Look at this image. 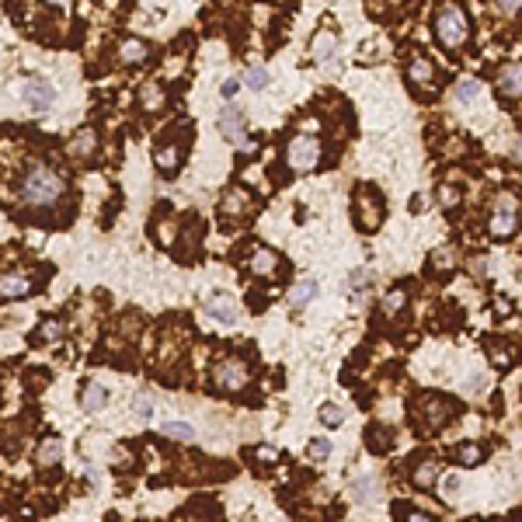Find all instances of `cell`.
<instances>
[{
  "mask_svg": "<svg viewBox=\"0 0 522 522\" xmlns=\"http://www.w3.org/2000/svg\"><path fill=\"white\" fill-rule=\"evenodd\" d=\"M46 4H67V0H46Z\"/></svg>",
  "mask_w": 522,
  "mask_h": 522,
  "instance_id": "obj_41",
  "label": "cell"
},
{
  "mask_svg": "<svg viewBox=\"0 0 522 522\" xmlns=\"http://www.w3.org/2000/svg\"><path fill=\"white\" fill-rule=\"evenodd\" d=\"M279 269V258L269 251V247H258L254 254H251V272L254 276H272Z\"/></svg>",
  "mask_w": 522,
  "mask_h": 522,
  "instance_id": "obj_16",
  "label": "cell"
},
{
  "mask_svg": "<svg viewBox=\"0 0 522 522\" xmlns=\"http://www.w3.org/2000/svg\"><path fill=\"white\" fill-rule=\"evenodd\" d=\"M219 133L223 140H230L233 146H247V126H244V112L237 105H226L219 112Z\"/></svg>",
  "mask_w": 522,
  "mask_h": 522,
  "instance_id": "obj_8",
  "label": "cell"
},
{
  "mask_svg": "<svg viewBox=\"0 0 522 522\" xmlns=\"http://www.w3.org/2000/svg\"><path fill=\"white\" fill-rule=\"evenodd\" d=\"M355 209H359V226L362 230H376L383 219V202L373 188H359L355 192Z\"/></svg>",
  "mask_w": 522,
  "mask_h": 522,
  "instance_id": "obj_6",
  "label": "cell"
},
{
  "mask_svg": "<svg viewBox=\"0 0 522 522\" xmlns=\"http://www.w3.org/2000/svg\"><path fill=\"white\" fill-rule=\"evenodd\" d=\"M28 289H32V283L25 279V276H0V296L4 300H22V296H28Z\"/></svg>",
  "mask_w": 522,
  "mask_h": 522,
  "instance_id": "obj_13",
  "label": "cell"
},
{
  "mask_svg": "<svg viewBox=\"0 0 522 522\" xmlns=\"http://www.w3.org/2000/svg\"><path fill=\"white\" fill-rule=\"evenodd\" d=\"M105 401H108V390H105L101 383H87V387H84V394H81V404H84L87 411H101V407H105Z\"/></svg>",
  "mask_w": 522,
  "mask_h": 522,
  "instance_id": "obj_18",
  "label": "cell"
},
{
  "mask_svg": "<svg viewBox=\"0 0 522 522\" xmlns=\"http://www.w3.org/2000/svg\"><path fill=\"white\" fill-rule=\"evenodd\" d=\"M22 98H25V105H28L35 115H46V112L53 108V101H56V91H53V84H49L46 77H28V81L22 84Z\"/></svg>",
  "mask_w": 522,
  "mask_h": 522,
  "instance_id": "obj_5",
  "label": "cell"
},
{
  "mask_svg": "<svg viewBox=\"0 0 522 522\" xmlns=\"http://www.w3.org/2000/svg\"><path fill=\"white\" fill-rule=\"evenodd\" d=\"M355 501H380V480L376 477L355 480Z\"/></svg>",
  "mask_w": 522,
  "mask_h": 522,
  "instance_id": "obj_23",
  "label": "cell"
},
{
  "mask_svg": "<svg viewBox=\"0 0 522 522\" xmlns=\"http://www.w3.org/2000/svg\"><path fill=\"white\" fill-rule=\"evenodd\" d=\"M317 293H321V286H317L314 279H303V283H296V286L289 289V307H293V310H303Z\"/></svg>",
  "mask_w": 522,
  "mask_h": 522,
  "instance_id": "obj_15",
  "label": "cell"
},
{
  "mask_svg": "<svg viewBox=\"0 0 522 522\" xmlns=\"http://www.w3.org/2000/svg\"><path fill=\"white\" fill-rule=\"evenodd\" d=\"M160 432H164L167 439H178V442H188V439L195 435V428H192L188 421H167V425H164Z\"/></svg>",
  "mask_w": 522,
  "mask_h": 522,
  "instance_id": "obj_26",
  "label": "cell"
},
{
  "mask_svg": "<svg viewBox=\"0 0 522 522\" xmlns=\"http://www.w3.org/2000/svg\"><path fill=\"white\" fill-rule=\"evenodd\" d=\"M407 74H411V84H418V87H421V84H432V74H435V70H432V63H428V60H421V56H418V60L407 67Z\"/></svg>",
  "mask_w": 522,
  "mask_h": 522,
  "instance_id": "obj_24",
  "label": "cell"
},
{
  "mask_svg": "<svg viewBox=\"0 0 522 522\" xmlns=\"http://www.w3.org/2000/svg\"><path fill=\"white\" fill-rule=\"evenodd\" d=\"M39 463L42 466H56V463H63V439H56V435H49L42 446H39Z\"/></svg>",
  "mask_w": 522,
  "mask_h": 522,
  "instance_id": "obj_17",
  "label": "cell"
},
{
  "mask_svg": "<svg viewBox=\"0 0 522 522\" xmlns=\"http://www.w3.org/2000/svg\"><path fill=\"white\" fill-rule=\"evenodd\" d=\"M498 8H501L505 18H515L519 15V0H498Z\"/></svg>",
  "mask_w": 522,
  "mask_h": 522,
  "instance_id": "obj_37",
  "label": "cell"
},
{
  "mask_svg": "<svg viewBox=\"0 0 522 522\" xmlns=\"http://www.w3.org/2000/svg\"><path fill=\"white\" fill-rule=\"evenodd\" d=\"M515 226H519V205H515V199H501L491 216V233L498 240H508L515 233Z\"/></svg>",
  "mask_w": 522,
  "mask_h": 522,
  "instance_id": "obj_7",
  "label": "cell"
},
{
  "mask_svg": "<svg viewBox=\"0 0 522 522\" xmlns=\"http://www.w3.org/2000/svg\"><path fill=\"white\" fill-rule=\"evenodd\" d=\"M442 491H446V494L453 498V494L460 491V477H446V480H442Z\"/></svg>",
  "mask_w": 522,
  "mask_h": 522,
  "instance_id": "obj_38",
  "label": "cell"
},
{
  "mask_svg": "<svg viewBox=\"0 0 522 522\" xmlns=\"http://www.w3.org/2000/svg\"><path fill=\"white\" fill-rule=\"evenodd\" d=\"M202 314H205V317H216L219 324H237V317H240L237 303H233L226 293H216V296H209V300H205V307H202Z\"/></svg>",
  "mask_w": 522,
  "mask_h": 522,
  "instance_id": "obj_9",
  "label": "cell"
},
{
  "mask_svg": "<svg viewBox=\"0 0 522 522\" xmlns=\"http://www.w3.org/2000/svg\"><path fill=\"white\" fill-rule=\"evenodd\" d=\"M494 307H498V314H508V310H512V300L498 296V300H494Z\"/></svg>",
  "mask_w": 522,
  "mask_h": 522,
  "instance_id": "obj_39",
  "label": "cell"
},
{
  "mask_svg": "<svg viewBox=\"0 0 522 522\" xmlns=\"http://www.w3.org/2000/svg\"><path fill=\"white\" fill-rule=\"evenodd\" d=\"M425 404H428V407H421V421H425V428H439V425L453 414V404H449V401H442V397H425Z\"/></svg>",
  "mask_w": 522,
  "mask_h": 522,
  "instance_id": "obj_10",
  "label": "cell"
},
{
  "mask_svg": "<svg viewBox=\"0 0 522 522\" xmlns=\"http://www.w3.org/2000/svg\"><path fill=\"white\" fill-rule=\"evenodd\" d=\"M432 32H435L439 46L456 49V46H463V42H466V35H470V22H466V15H463V8H460V4H442V8H439V15H435V22H432Z\"/></svg>",
  "mask_w": 522,
  "mask_h": 522,
  "instance_id": "obj_2",
  "label": "cell"
},
{
  "mask_svg": "<svg viewBox=\"0 0 522 522\" xmlns=\"http://www.w3.org/2000/svg\"><path fill=\"white\" fill-rule=\"evenodd\" d=\"M94 146V133L87 129V133H81V140L74 143V153H84V150H91Z\"/></svg>",
  "mask_w": 522,
  "mask_h": 522,
  "instance_id": "obj_36",
  "label": "cell"
},
{
  "mask_svg": "<svg viewBox=\"0 0 522 522\" xmlns=\"http://www.w3.org/2000/svg\"><path fill=\"white\" fill-rule=\"evenodd\" d=\"M63 188H67L63 178L53 167H46V164H32L25 171V178H22V199L28 205H56Z\"/></svg>",
  "mask_w": 522,
  "mask_h": 522,
  "instance_id": "obj_1",
  "label": "cell"
},
{
  "mask_svg": "<svg viewBox=\"0 0 522 522\" xmlns=\"http://www.w3.org/2000/svg\"><path fill=\"white\" fill-rule=\"evenodd\" d=\"M133 411H136V418H153V394H136V401H133Z\"/></svg>",
  "mask_w": 522,
  "mask_h": 522,
  "instance_id": "obj_28",
  "label": "cell"
},
{
  "mask_svg": "<svg viewBox=\"0 0 522 522\" xmlns=\"http://www.w3.org/2000/svg\"><path fill=\"white\" fill-rule=\"evenodd\" d=\"M212 383H216V390H223V394H237V390H244V387L251 383V369H247L244 359H223V362L212 369Z\"/></svg>",
  "mask_w": 522,
  "mask_h": 522,
  "instance_id": "obj_4",
  "label": "cell"
},
{
  "mask_svg": "<svg viewBox=\"0 0 522 522\" xmlns=\"http://www.w3.org/2000/svg\"><path fill=\"white\" fill-rule=\"evenodd\" d=\"M146 56H150V46L140 42V39H126V42L119 46V63H126V67L146 63Z\"/></svg>",
  "mask_w": 522,
  "mask_h": 522,
  "instance_id": "obj_12",
  "label": "cell"
},
{
  "mask_svg": "<svg viewBox=\"0 0 522 522\" xmlns=\"http://www.w3.org/2000/svg\"><path fill=\"white\" fill-rule=\"evenodd\" d=\"M307 453H310V460H317V463H324V460L331 456V442H328V439H314V442L307 446Z\"/></svg>",
  "mask_w": 522,
  "mask_h": 522,
  "instance_id": "obj_32",
  "label": "cell"
},
{
  "mask_svg": "<svg viewBox=\"0 0 522 522\" xmlns=\"http://www.w3.org/2000/svg\"><path fill=\"white\" fill-rule=\"evenodd\" d=\"M411 480H414V487H432V484L439 480V463H432V460H425V463H414V473H411Z\"/></svg>",
  "mask_w": 522,
  "mask_h": 522,
  "instance_id": "obj_20",
  "label": "cell"
},
{
  "mask_svg": "<svg viewBox=\"0 0 522 522\" xmlns=\"http://www.w3.org/2000/svg\"><path fill=\"white\" fill-rule=\"evenodd\" d=\"M310 53H314V63H331V60H335V53H338V39H335V32H328V28H324V32H317V35H314V49H310Z\"/></svg>",
  "mask_w": 522,
  "mask_h": 522,
  "instance_id": "obj_11",
  "label": "cell"
},
{
  "mask_svg": "<svg viewBox=\"0 0 522 522\" xmlns=\"http://www.w3.org/2000/svg\"><path fill=\"white\" fill-rule=\"evenodd\" d=\"M498 94H501L505 101H515V98H519V63H512V67H505V70L498 74Z\"/></svg>",
  "mask_w": 522,
  "mask_h": 522,
  "instance_id": "obj_14",
  "label": "cell"
},
{
  "mask_svg": "<svg viewBox=\"0 0 522 522\" xmlns=\"http://www.w3.org/2000/svg\"><path fill=\"white\" fill-rule=\"evenodd\" d=\"M404 307H407V293L404 289H390L383 296V314H401Z\"/></svg>",
  "mask_w": 522,
  "mask_h": 522,
  "instance_id": "obj_27",
  "label": "cell"
},
{
  "mask_svg": "<svg viewBox=\"0 0 522 522\" xmlns=\"http://www.w3.org/2000/svg\"><path fill=\"white\" fill-rule=\"evenodd\" d=\"M157 167H160L164 174L178 171V167H181V150H178V146H160V150H157Z\"/></svg>",
  "mask_w": 522,
  "mask_h": 522,
  "instance_id": "obj_21",
  "label": "cell"
},
{
  "mask_svg": "<svg viewBox=\"0 0 522 522\" xmlns=\"http://www.w3.org/2000/svg\"><path fill=\"white\" fill-rule=\"evenodd\" d=\"M366 446H369V449H376V453H387V449H390L387 428H373V432H366Z\"/></svg>",
  "mask_w": 522,
  "mask_h": 522,
  "instance_id": "obj_30",
  "label": "cell"
},
{
  "mask_svg": "<svg viewBox=\"0 0 522 522\" xmlns=\"http://www.w3.org/2000/svg\"><path fill=\"white\" fill-rule=\"evenodd\" d=\"M352 286L362 289V286H366V272H355V276H352Z\"/></svg>",
  "mask_w": 522,
  "mask_h": 522,
  "instance_id": "obj_40",
  "label": "cell"
},
{
  "mask_svg": "<svg viewBox=\"0 0 522 522\" xmlns=\"http://www.w3.org/2000/svg\"><path fill=\"white\" fill-rule=\"evenodd\" d=\"M244 84H247L251 91H265V87L272 84V74H269L265 67H261V63H258V67H251V70L244 74Z\"/></svg>",
  "mask_w": 522,
  "mask_h": 522,
  "instance_id": "obj_22",
  "label": "cell"
},
{
  "mask_svg": "<svg viewBox=\"0 0 522 522\" xmlns=\"http://www.w3.org/2000/svg\"><path fill=\"white\" fill-rule=\"evenodd\" d=\"M286 160L293 171H314L321 164V140L317 136H293L286 146Z\"/></svg>",
  "mask_w": 522,
  "mask_h": 522,
  "instance_id": "obj_3",
  "label": "cell"
},
{
  "mask_svg": "<svg viewBox=\"0 0 522 522\" xmlns=\"http://www.w3.org/2000/svg\"><path fill=\"white\" fill-rule=\"evenodd\" d=\"M321 421H324L328 428H338V425L345 421V411H342L338 404H324V407H321Z\"/></svg>",
  "mask_w": 522,
  "mask_h": 522,
  "instance_id": "obj_29",
  "label": "cell"
},
{
  "mask_svg": "<svg viewBox=\"0 0 522 522\" xmlns=\"http://www.w3.org/2000/svg\"><path fill=\"white\" fill-rule=\"evenodd\" d=\"M453 460L463 463V466H477V463L484 460V449H480L477 442H460V446L453 449Z\"/></svg>",
  "mask_w": 522,
  "mask_h": 522,
  "instance_id": "obj_19",
  "label": "cell"
},
{
  "mask_svg": "<svg viewBox=\"0 0 522 522\" xmlns=\"http://www.w3.org/2000/svg\"><path fill=\"white\" fill-rule=\"evenodd\" d=\"M237 91H240V81H237V77H230V81H223V84H219V94H223L226 101H233V98H237Z\"/></svg>",
  "mask_w": 522,
  "mask_h": 522,
  "instance_id": "obj_35",
  "label": "cell"
},
{
  "mask_svg": "<svg viewBox=\"0 0 522 522\" xmlns=\"http://www.w3.org/2000/svg\"><path fill=\"white\" fill-rule=\"evenodd\" d=\"M449 261H456V254H453V247H442V251L432 254V269L442 272V265H449Z\"/></svg>",
  "mask_w": 522,
  "mask_h": 522,
  "instance_id": "obj_34",
  "label": "cell"
},
{
  "mask_svg": "<svg viewBox=\"0 0 522 522\" xmlns=\"http://www.w3.org/2000/svg\"><path fill=\"white\" fill-rule=\"evenodd\" d=\"M60 335H63V324H60V321H46L35 342H53V338H60Z\"/></svg>",
  "mask_w": 522,
  "mask_h": 522,
  "instance_id": "obj_33",
  "label": "cell"
},
{
  "mask_svg": "<svg viewBox=\"0 0 522 522\" xmlns=\"http://www.w3.org/2000/svg\"><path fill=\"white\" fill-rule=\"evenodd\" d=\"M477 94H480V84H477V81H460V84H456V101L466 105V101H473Z\"/></svg>",
  "mask_w": 522,
  "mask_h": 522,
  "instance_id": "obj_31",
  "label": "cell"
},
{
  "mask_svg": "<svg viewBox=\"0 0 522 522\" xmlns=\"http://www.w3.org/2000/svg\"><path fill=\"white\" fill-rule=\"evenodd\" d=\"M140 105H143L146 112H157V108L164 105V91H160V84H146V87L140 91Z\"/></svg>",
  "mask_w": 522,
  "mask_h": 522,
  "instance_id": "obj_25",
  "label": "cell"
}]
</instances>
